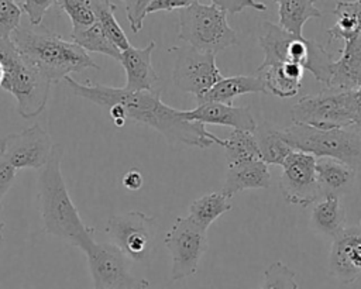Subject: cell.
Segmentation results:
<instances>
[{
    "label": "cell",
    "mask_w": 361,
    "mask_h": 289,
    "mask_svg": "<svg viewBox=\"0 0 361 289\" xmlns=\"http://www.w3.org/2000/svg\"><path fill=\"white\" fill-rule=\"evenodd\" d=\"M72 94L86 99L100 107L118 104L123 107L126 120H131L157 130L172 144L195 148L221 145V138L207 131L202 123L190 121L183 110L166 106L161 100L159 90L128 92L124 87H111L100 83H79L72 76L63 79Z\"/></svg>",
    "instance_id": "1"
},
{
    "label": "cell",
    "mask_w": 361,
    "mask_h": 289,
    "mask_svg": "<svg viewBox=\"0 0 361 289\" xmlns=\"http://www.w3.org/2000/svg\"><path fill=\"white\" fill-rule=\"evenodd\" d=\"M62 156L63 147L61 144H54L49 159L41 168L37 180L38 209L47 234L55 235L82 250L86 244L94 240V228L82 221L79 211L69 196L61 171Z\"/></svg>",
    "instance_id": "2"
},
{
    "label": "cell",
    "mask_w": 361,
    "mask_h": 289,
    "mask_svg": "<svg viewBox=\"0 0 361 289\" xmlns=\"http://www.w3.org/2000/svg\"><path fill=\"white\" fill-rule=\"evenodd\" d=\"M10 38L17 49L25 55L51 83L63 80L71 76V73L99 69V65L93 62L83 48L48 30L38 32L18 27Z\"/></svg>",
    "instance_id": "3"
},
{
    "label": "cell",
    "mask_w": 361,
    "mask_h": 289,
    "mask_svg": "<svg viewBox=\"0 0 361 289\" xmlns=\"http://www.w3.org/2000/svg\"><path fill=\"white\" fill-rule=\"evenodd\" d=\"M0 63L3 66L1 89L17 100V113L23 118L39 116L48 102L51 80L13 44L0 38Z\"/></svg>",
    "instance_id": "4"
},
{
    "label": "cell",
    "mask_w": 361,
    "mask_h": 289,
    "mask_svg": "<svg viewBox=\"0 0 361 289\" xmlns=\"http://www.w3.org/2000/svg\"><path fill=\"white\" fill-rule=\"evenodd\" d=\"M283 141L293 149L312 154L316 158H333L361 171V130L357 127L320 130L293 123L281 130Z\"/></svg>",
    "instance_id": "5"
},
{
    "label": "cell",
    "mask_w": 361,
    "mask_h": 289,
    "mask_svg": "<svg viewBox=\"0 0 361 289\" xmlns=\"http://www.w3.org/2000/svg\"><path fill=\"white\" fill-rule=\"evenodd\" d=\"M264 32L258 42L264 52L262 62H293L307 69L324 86L330 78L333 56L320 44L305 37L293 35L278 24L262 23Z\"/></svg>",
    "instance_id": "6"
},
{
    "label": "cell",
    "mask_w": 361,
    "mask_h": 289,
    "mask_svg": "<svg viewBox=\"0 0 361 289\" xmlns=\"http://www.w3.org/2000/svg\"><path fill=\"white\" fill-rule=\"evenodd\" d=\"M178 38L214 55L237 44V32L227 23V13L197 0L179 10Z\"/></svg>",
    "instance_id": "7"
},
{
    "label": "cell",
    "mask_w": 361,
    "mask_h": 289,
    "mask_svg": "<svg viewBox=\"0 0 361 289\" xmlns=\"http://www.w3.org/2000/svg\"><path fill=\"white\" fill-rule=\"evenodd\" d=\"M157 220L142 211H127L111 216L106 223V234L130 261L147 262L155 247Z\"/></svg>",
    "instance_id": "8"
},
{
    "label": "cell",
    "mask_w": 361,
    "mask_h": 289,
    "mask_svg": "<svg viewBox=\"0 0 361 289\" xmlns=\"http://www.w3.org/2000/svg\"><path fill=\"white\" fill-rule=\"evenodd\" d=\"M292 121L309 127L330 130L353 127L347 90L326 87L317 94L302 96L290 109Z\"/></svg>",
    "instance_id": "9"
},
{
    "label": "cell",
    "mask_w": 361,
    "mask_h": 289,
    "mask_svg": "<svg viewBox=\"0 0 361 289\" xmlns=\"http://www.w3.org/2000/svg\"><path fill=\"white\" fill-rule=\"evenodd\" d=\"M207 231L197 227L189 217H176L164 237V244L171 254V279L173 282L192 276L200 258L207 250Z\"/></svg>",
    "instance_id": "10"
},
{
    "label": "cell",
    "mask_w": 361,
    "mask_h": 289,
    "mask_svg": "<svg viewBox=\"0 0 361 289\" xmlns=\"http://www.w3.org/2000/svg\"><path fill=\"white\" fill-rule=\"evenodd\" d=\"M169 52L176 54L173 65V83L178 89L202 99L221 78L216 63V55L200 51L190 45L172 47Z\"/></svg>",
    "instance_id": "11"
},
{
    "label": "cell",
    "mask_w": 361,
    "mask_h": 289,
    "mask_svg": "<svg viewBox=\"0 0 361 289\" xmlns=\"http://www.w3.org/2000/svg\"><path fill=\"white\" fill-rule=\"evenodd\" d=\"M82 252L87 259L93 289H124L140 281L130 272V259L111 242L92 240Z\"/></svg>",
    "instance_id": "12"
},
{
    "label": "cell",
    "mask_w": 361,
    "mask_h": 289,
    "mask_svg": "<svg viewBox=\"0 0 361 289\" xmlns=\"http://www.w3.org/2000/svg\"><path fill=\"white\" fill-rule=\"evenodd\" d=\"M279 190L289 204L307 207L322 196L316 176V156L292 151L282 164Z\"/></svg>",
    "instance_id": "13"
},
{
    "label": "cell",
    "mask_w": 361,
    "mask_h": 289,
    "mask_svg": "<svg viewBox=\"0 0 361 289\" xmlns=\"http://www.w3.org/2000/svg\"><path fill=\"white\" fill-rule=\"evenodd\" d=\"M52 147L51 135L39 124H32L1 138L0 158L16 169H41L48 162Z\"/></svg>",
    "instance_id": "14"
},
{
    "label": "cell",
    "mask_w": 361,
    "mask_h": 289,
    "mask_svg": "<svg viewBox=\"0 0 361 289\" xmlns=\"http://www.w3.org/2000/svg\"><path fill=\"white\" fill-rule=\"evenodd\" d=\"M329 272L344 285L361 275V227H344L333 237L329 254Z\"/></svg>",
    "instance_id": "15"
},
{
    "label": "cell",
    "mask_w": 361,
    "mask_h": 289,
    "mask_svg": "<svg viewBox=\"0 0 361 289\" xmlns=\"http://www.w3.org/2000/svg\"><path fill=\"white\" fill-rule=\"evenodd\" d=\"M185 117L190 121L204 124H216L231 127L233 130L251 131L257 128V123L248 106H233L219 102L197 103L193 110H183Z\"/></svg>",
    "instance_id": "16"
},
{
    "label": "cell",
    "mask_w": 361,
    "mask_h": 289,
    "mask_svg": "<svg viewBox=\"0 0 361 289\" xmlns=\"http://www.w3.org/2000/svg\"><path fill=\"white\" fill-rule=\"evenodd\" d=\"M155 48V41H149L144 48L130 47L121 51L120 63L126 70L127 82L124 89L128 92H142L155 90V85L159 78L152 66V51Z\"/></svg>",
    "instance_id": "17"
},
{
    "label": "cell",
    "mask_w": 361,
    "mask_h": 289,
    "mask_svg": "<svg viewBox=\"0 0 361 289\" xmlns=\"http://www.w3.org/2000/svg\"><path fill=\"white\" fill-rule=\"evenodd\" d=\"M305 69L293 62H261L257 76L265 85L268 94L281 99L296 96L302 86Z\"/></svg>",
    "instance_id": "18"
},
{
    "label": "cell",
    "mask_w": 361,
    "mask_h": 289,
    "mask_svg": "<svg viewBox=\"0 0 361 289\" xmlns=\"http://www.w3.org/2000/svg\"><path fill=\"white\" fill-rule=\"evenodd\" d=\"M361 86V34L344 42L341 55L330 66L326 87L333 90H351Z\"/></svg>",
    "instance_id": "19"
},
{
    "label": "cell",
    "mask_w": 361,
    "mask_h": 289,
    "mask_svg": "<svg viewBox=\"0 0 361 289\" xmlns=\"http://www.w3.org/2000/svg\"><path fill=\"white\" fill-rule=\"evenodd\" d=\"M271 186V173L262 159H250L228 164L221 190L233 197L245 189H267Z\"/></svg>",
    "instance_id": "20"
},
{
    "label": "cell",
    "mask_w": 361,
    "mask_h": 289,
    "mask_svg": "<svg viewBox=\"0 0 361 289\" xmlns=\"http://www.w3.org/2000/svg\"><path fill=\"white\" fill-rule=\"evenodd\" d=\"M248 93H267L265 85L261 78L250 75H238L221 78L202 99L196 100L197 103L203 102H219L224 104H233V100L237 96Z\"/></svg>",
    "instance_id": "21"
},
{
    "label": "cell",
    "mask_w": 361,
    "mask_h": 289,
    "mask_svg": "<svg viewBox=\"0 0 361 289\" xmlns=\"http://www.w3.org/2000/svg\"><path fill=\"white\" fill-rule=\"evenodd\" d=\"M316 176L322 195L345 192L355 180V171L333 158H316Z\"/></svg>",
    "instance_id": "22"
},
{
    "label": "cell",
    "mask_w": 361,
    "mask_h": 289,
    "mask_svg": "<svg viewBox=\"0 0 361 289\" xmlns=\"http://www.w3.org/2000/svg\"><path fill=\"white\" fill-rule=\"evenodd\" d=\"M310 223L317 233L336 237L345 227V211L340 203V196L324 195V199L313 206Z\"/></svg>",
    "instance_id": "23"
},
{
    "label": "cell",
    "mask_w": 361,
    "mask_h": 289,
    "mask_svg": "<svg viewBox=\"0 0 361 289\" xmlns=\"http://www.w3.org/2000/svg\"><path fill=\"white\" fill-rule=\"evenodd\" d=\"M233 209L231 197L221 189L195 199L189 206V219L202 230L207 231L214 220Z\"/></svg>",
    "instance_id": "24"
},
{
    "label": "cell",
    "mask_w": 361,
    "mask_h": 289,
    "mask_svg": "<svg viewBox=\"0 0 361 289\" xmlns=\"http://www.w3.org/2000/svg\"><path fill=\"white\" fill-rule=\"evenodd\" d=\"M252 134L257 140L259 156L267 165L282 166L286 156L293 151L283 141L281 130H278L269 121H262L259 125L257 124Z\"/></svg>",
    "instance_id": "25"
},
{
    "label": "cell",
    "mask_w": 361,
    "mask_h": 289,
    "mask_svg": "<svg viewBox=\"0 0 361 289\" xmlns=\"http://www.w3.org/2000/svg\"><path fill=\"white\" fill-rule=\"evenodd\" d=\"M336 23L327 30L329 41L343 39L350 41L361 34V3L357 1H337L333 10Z\"/></svg>",
    "instance_id": "26"
},
{
    "label": "cell",
    "mask_w": 361,
    "mask_h": 289,
    "mask_svg": "<svg viewBox=\"0 0 361 289\" xmlns=\"http://www.w3.org/2000/svg\"><path fill=\"white\" fill-rule=\"evenodd\" d=\"M278 25L285 31L303 37L302 30L307 20L322 17V11L316 7V0H286L278 4Z\"/></svg>",
    "instance_id": "27"
},
{
    "label": "cell",
    "mask_w": 361,
    "mask_h": 289,
    "mask_svg": "<svg viewBox=\"0 0 361 289\" xmlns=\"http://www.w3.org/2000/svg\"><path fill=\"white\" fill-rule=\"evenodd\" d=\"M96 23L104 32V35L120 49L124 51L131 47L126 32L120 27L118 21L114 17L116 6L110 0H90Z\"/></svg>",
    "instance_id": "28"
},
{
    "label": "cell",
    "mask_w": 361,
    "mask_h": 289,
    "mask_svg": "<svg viewBox=\"0 0 361 289\" xmlns=\"http://www.w3.org/2000/svg\"><path fill=\"white\" fill-rule=\"evenodd\" d=\"M71 41L83 48L86 52H97L120 61L121 51L104 35L97 23L83 30L71 31Z\"/></svg>",
    "instance_id": "29"
},
{
    "label": "cell",
    "mask_w": 361,
    "mask_h": 289,
    "mask_svg": "<svg viewBox=\"0 0 361 289\" xmlns=\"http://www.w3.org/2000/svg\"><path fill=\"white\" fill-rule=\"evenodd\" d=\"M226 152V159L228 164L261 159L257 140L251 131L233 130L227 138L221 140V145Z\"/></svg>",
    "instance_id": "30"
},
{
    "label": "cell",
    "mask_w": 361,
    "mask_h": 289,
    "mask_svg": "<svg viewBox=\"0 0 361 289\" xmlns=\"http://www.w3.org/2000/svg\"><path fill=\"white\" fill-rule=\"evenodd\" d=\"M58 6L71 18L72 31L87 28L96 23L90 0H59Z\"/></svg>",
    "instance_id": "31"
},
{
    "label": "cell",
    "mask_w": 361,
    "mask_h": 289,
    "mask_svg": "<svg viewBox=\"0 0 361 289\" xmlns=\"http://www.w3.org/2000/svg\"><path fill=\"white\" fill-rule=\"evenodd\" d=\"M258 289H299L296 272L281 261L272 262L264 273V282Z\"/></svg>",
    "instance_id": "32"
},
{
    "label": "cell",
    "mask_w": 361,
    "mask_h": 289,
    "mask_svg": "<svg viewBox=\"0 0 361 289\" xmlns=\"http://www.w3.org/2000/svg\"><path fill=\"white\" fill-rule=\"evenodd\" d=\"M21 8L14 0H0V38L11 37L20 27Z\"/></svg>",
    "instance_id": "33"
},
{
    "label": "cell",
    "mask_w": 361,
    "mask_h": 289,
    "mask_svg": "<svg viewBox=\"0 0 361 289\" xmlns=\"http://www.w3.org/2000/svg\"><path fill=\"white\" fill-rule=\"evenodd\" d=\"M59 0H18V6L23 13L27 14L30 24L37 27L42 23L47 11L58 4Z\"/></svg>",
    "instance_id": "34"
},
{
    "label": "cell",
    "mask_w": 361,
    "mask_h": 289,
    "mask_svg": "<svg viewBox=\"0 0 361 289\" xmlns=\"http://www.w3.org/2000/svg\"><path fill=\"white\" fill-rule=\"evenodd\" d=\"M126 7L127 20L133 32H140L144 24V18L147 16V8L152 3V0H121Z\"/></svg>",
    "instance_id": "35"
},
{
    "label": "cell",
    "mask_w": 361,
    "mask_h": 289,
    "mask_svg": "<svg viewBox=\"0 0 361 289\" xmlns=\"http://www.w3.org/2000/svg\"><path fill=\"white\" fill-rule=\"evenodd\" d=\"M212 4L220 10L231 14L241 13L244 8H254L258 11H267V6L257 0H212Z\"/></svg>",
    "instance_id": "36"
},
{
    "label": "cell",
    "mask_w": 361,
    "mask_h": 289,
    "mask_svg": "<svg viewBox=\"0 0 361 289\" xmlns=\"http://www.w3.org/2000/svg\"><path fill=\"white\" fill-rule=\"evenodd\" d=\"M347 99L353 127L361 130V86L347 90Z\"/></svg>",
    "instance_id": "37"
},
{
    "label": "cell",
    "mask_w": 361,
    "mask_h": 289,
    "mask_svg": "<svg viewBox=\"0 0 361 289\" xmlns=\"http://www.w3.org/2000/svg\"><path fill=\"white\" fill-rule=\"evenodd\" d=\"M196 0H152L149 7L147 8V14L157 13V11H172V10H182L190 6Z\"/></svg>",
    "instance_id": "38"
},
{
    "label": "cell",
    "mask_w": 361,
    "mask_h": 289,
    "mask_svg": "<svg viewBox=\"0 0 361 289\" xmlns=\"http://www.w3.org/2000/svg\"><path fill=\"white\" fill-rule=\"evenodd\" d=\"M17 169L0 158V202L13 186Z\"/></svg>",
    "instance_id": "39"
},
{
    "label": "cell",
    "mask_w": 361,
    "mask_h": 289,
    "mask_svg": "<svg viewBox=\"0 0 361 289\" xmlns=\"http://www.w3.org/2000/svg\"><path fill=\"white\" fill-rule=\"evenodd\" d=\"M123 186L128 190H138L142 186V175L138 169L133 168L123 176Z\"/></svg>",
    "instance_id": "40"
},
{
    "label": "cell",
    "mask_w": 361,
    "mask_h": 289,
    "mask_svg": "<svg viewBox=\"0 0 361 289\" xmlns=\"http://www.w3.org/2000/svg\"><path fill=\"white\" fill-rule=\"evenodd\" d=\"M124 289H149V282L147 279H140L135 285H133L130 288H124Z\"/></svg>",
    "instance_id": "41"
},
{
    "label": "cell",
    "mask_w": 361,
    "mask_h": 289,
    "mask_svg": "<svg viewBox=\"0 0 361 289\" xmlns=\"http://www.w3.org/2000/svg\"><path fill=\"white\" fill-rule=\"evenodd\" d=\"M3 227H4V224L0 221V247H1V240H3Z\"/></svg>",
    "instance_id": "42"
},
{
    "label": "cell",
    "mask_w": 361,
    "mask_h": 289,
    "mask_svg": "<svg viewBox=\"0 0 361 289\" xmlns=\"http://www.w3.org/2000/svg\"><path fill=\"white\" fill-rule=\"evenodd\" d=\"M1 80H3V66L0 63V86H1Z\"/></svg>",
    "instance_id": "43"
},
{
    "label": "cell",
    "mask_w": 361,
    "mask_h": 289,
    "mask_svg": "<svg viewBox=\"0 0 361 289\" xmlns=\"http://www.w3.org/2000/svg\"><path fill=\"white\" fill-rule=\"evenodd\" d=\"M286 0H274V3H276V4H281V3H285Z\"/></svg>",
    "instance_id": "44"
},
{
    "label": "cell",
    "mask_w": 361,
    "mask_h": 289,
    "mask_svg": "<svg viewBox=\"0 0 361 289\" xmlns=\"http://www.w3.org/2000/svg\"><path fill=\"white\" fill-rule=\"evenodd\" d=\"M358 1H360V3H361V0H358Z\"/></svg>",
    "instance_id": "45"
}]
</instances>
